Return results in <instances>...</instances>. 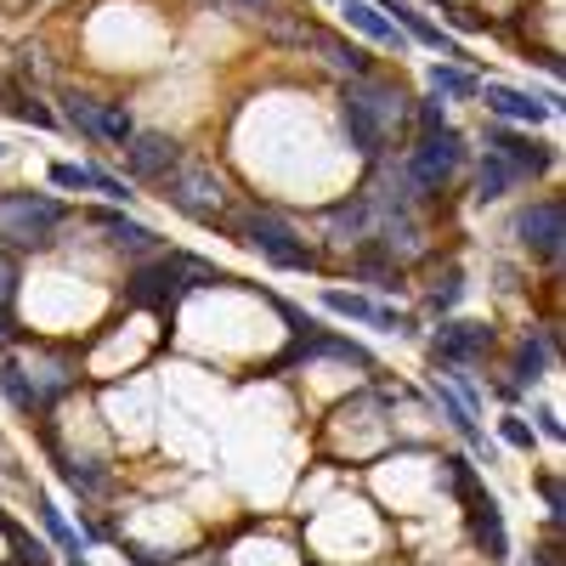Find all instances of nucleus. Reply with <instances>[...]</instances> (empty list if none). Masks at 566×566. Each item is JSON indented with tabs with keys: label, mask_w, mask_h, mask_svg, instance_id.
I'll return each mask as SVG.
<instances>
[{
	"label": "nucleus",
	"mask_w": 566,
	"mask_h": 566,
	"mask_svg": "<svg viewBox=\"0 0 566 566\" xmlns=\"http://www.w3.org/2000/svg\"><path fill=\"white\" fill-rule=\"evenodd\" d=\"M538 419H544V437H549V442H560V437H566V424H560V413H555V408H538Z\"/></svg>",
	"instance_id": "2f4dec72"
},
{
	"label": "nucleus",
	"mask_w": 566,
	"mask_h": 566,
	"mask_svg": "<svg viewBox=\"0 0 566 566\" xmlns=\"http://www.w3.org/2000/svg\"><path fill=\"white\" fill-rule=\"evenodd\" d=\"M515 239L527 244V255H538L544 266H555V261H560V239H566V210H560V199H538L533 210L515 216Z\"/></svg>",
	"instance_id": "0eeeda50"
},
{
	"label": "nucleus",
	"mask_w": 566,
	"mask_h": 566,
	"mask_svg": "<svg viewBox=\"0 0 566 566\" xmlns=\"http://www.w3.org/2000/svg\"><path fill=\"white\" fill-rule=\"evenodd\" d=\"M119 154H125V170H130L136 181H165V176L181 165L176 136H165V130H136Z\"/></svg>",
	"instance_id": "6e6552de"
},
{
	"label": "nucleus",
	"mask_w": 566,
	"mask_h": 566,
	"mask_svg": "<svg viewBox=\"0 0 566 566\" xmlns=\"http://www.w3.org/2000/svg\"><path fill=\"white\" fill-rule=\"evenodd\" d=\"M136 136V119L125 103H97V142H114V148H125V142Z\"/></svg>",
	"instance_id": "5701e85b"
},
{
	"label": "nucleus",
	"mask_w": 566,
	"mask_h": 566,
	"mask_svg": "<svg viewBox=\"0 0 566 566\" xmlns=\"http://www.w3.org/2000/svg\"><path fill=\"white\" fill-rule=\"evenodd\" d=\"M63 476H69L74 493H103L108 488V470L103 464H63Z\"/></svg>",
	"instance_id": "a878e982"
},
{
	"label": "nucleus",
	"mask_w": 566,
	"mask_h": 566,
	"mask_svg": "<svg viewBox=\"0 0 566 566\" xmlns=\"http://www.w3.org/2000/svg\"><path fill=\"white\" fill-rule=\"evenodd\" d=\"M0 159H7V148H0Z\"/></svg>",
	"instance_id": "58836bf2"
},
{
	"label": "nucleus",
	"mask_w": 566,
	"mask_h": 566,
	"mask_svg": "<svg viewBox=\"0 0 566 566\" xmlns=\"http://www.w3.org/2000/svg\"><path fill=\"white\" fill-rule=\"evenodd\" d=\"M488 154H493V159H504L515 176H549V170H555V154L544 148V142L515 136V130H504V125H493V130H488Z\"/></svg>",
	"instance_id": "1a4fd4ad"
},
{
	"label": "nucleus",
	"mask_w": 566,
	"mask_h": 566,
	"mask_svg": "<svg viewBox=\"0 0 566 566\" xmlns=\"http://www.w3.org/2000/svg\"><path fill=\"white\" fill-rule=\"evenodd\" d=\"M549 357H555V335H527V340H522V352H515V386L544 380Z\"/></svg>",
	"instance_id": "6ab92c4d"
},
{
	"label": "nucleus",
	"mask_w": 566,
	"mask_h": 566,
	"mask_svg": "<svg viewBox=\"0 0 566 566\" xmlns=\"http://www.w3.org/2000/svg\"><path fill=\"white\" fill-rule=\"evenodd\" d=\"M482 97H488V108L499 114V119H510V125H544L549 119V108L533 97V91H522V85H482Z\"/></svg>",
	"instance_id": "f8f14e48"
},
{
	"label": "nucleus",
	"mask_w": 566,
	"mask_h": 566,
	"mask_svg": "<svg viewBox=\"0 0 566 566\" xmlns=\"http://www.w3.org/2000/svg\"><path fill=\"white\" fill-rule=\"evenodd\" d=\"M34 510H40V522H45V533H52L57 544H69V549H80V538H74L69 527H63V515L52 510V499H34Z\"/></svg>",
	"instance_id": "c85d7f7f"
},
{
	"label": "nucleus",
	"mask_w": 566,
	"mask_h": 566,
	"mask_svg": "<svg viewBox=\"0 0 566 566\" xmlns=\"http://www.w3.org/2000/svg\"><path fill=\"white\" fill-rule=\"evenodd\" d=\"M431 91H437V97H476V91H482V80L470 74V69L437 63V69H431Z\"/></svg>",
	"instance_id": "b1692460"
},
{
	"label": "nucleus",
	"mask_w": 566,
	"mask_h": 566,
	"mask_svg": "<svg viewBox=\"0 0 566 566\" xmlns=\"http://www.w3.org/2000/svg\"><path fill=\"white\" fill-rule=\"evenodd\" d=\"M499 431H504L510 448H522V453H533V442H538V437H533V424H527L522 413H504V419H499Z\"/></svg>",
	"instance_id": "cd10ccee"
},
{
	"label": "nucleus",
	"mask_w": 566,
	"mask_h": 566,
	"mask_svg": "<svg viewBox=\"0 0 566 566\" xmlns=\"http://www.w3.org/2000/svg\"><path fill=\"white\" fill-rule=\"evenodd\" d=\"M431 397H437V408L448 413V424H453V431H459V437H464L470 448H476V453H488V459H493L488 437L476 431V408H470V402H464V397H459L453 386H442V380H431Z\"/></svg>",
	"instance_id": "f3484780"
},
{
	"label": "nucleus",
	"mask_w": 566,
	"mask_h": 566,
	"mask_svg": "<svg viewBox=\"0 0 566 566\" xmlns=\"http://www.w3.org/2000/svg\"><path fill=\"white\" fill-rule=\"evenodd\" d=\"M239 7H244V12H261V7H272V0H239Z\"/></svg>",
	"instance_id": "f704fd0d"
},
{
	"label": "nucleus",
	"mask_w": 566,
	"mask_h": 566,
	"mask_svg": "<svg viewBox=\"0 0 566 566\" xmlns=\"http://www.w3.org/2000/svg\"><path fill=\"white\" fill-rule=\"evenodd\" d=\"M205 283H232L227 272H216L210 261H199V255H148L136 272H130V283H125V301L130 306H148V312H176V301L187 295V290H205Z\"/></svg>",
	"instance_id": "f257e3e1"
},
{
	"label": "nucleus",
	"mask_w": 566,
	"mask_h": 566,
	"mask_svg": "<svg viewBox=\"0 0 566 566\" xmlns=\"http://www.w3.org/2000/svg\"><path fill=\"white\" fill-rule=\"evenodd\" d=\"M419 130H424V136H437V130H448V114H442L437 103H419Z\"/></svg>",
	"instance_id": "7c9ffc66"
},
{
	"label": "nucleus",
	"mask_w": 566,
	"mask_h": 566,
	"mask_svg": "<svg viewBox=\"0 0 566 566\" xmlns=\"http://www.w3.org/2000/svg\"><path fill=\"white\" fill-rule=\"evenodd\" d=\"M538 493L549 499V510H560V488H555V476H544V482H538Z\"/></svg>",
	"instance_id": "72a5a7b5"
},
{
	"label": "nucleus",
	"mask_w": 566,
	"mask_h": 566,
	"mask_svg": "<svg viewBox=\"0 0 566 566\" xmlns=\"http://www.w3.org/2000/svg\"><path fill=\"white\" fill-rule=\"evenodd\" d=\"M69 221L57 199H34V193H0V250H40L52 244V232Z\"/></svg>",
	"instance_id": "7ed1b4c3"
},
{
	"label": "nucleus",
	"mask_w": 566,
	"mask_h": 566,
	"mask_svg": "<svg viewBox=\"0 0 566 566\" xmlns=\"http://www.w3.org/2000/svg\"><path fill=\"white\" fill-rule=\"evenodd\" d=\"M165 205L199 227H216L221 221V176L210 165H176L165 176Z\"/></svg>",
	"instance_id": "39448f33"
},
{
	"label": "nucleus",
	"mask_w": 566,
	"mask_h": 566,
	"mask_svg": "<svg viewBox=\"0 0 566 566\" xmlns=\"http://www.w3.org/2000/svg\"><path fill=\"white\" fill-rule=\"evenodd\" d=\"M323 306L335 312V317H352V323H368V328H408L397 312L386 306H374L368 295H346V290H323Z\"/></svg>",
	"instance_id": "dca6fc26"
},
{
	"label": "nucleus",
	"mask_w": 566,
	"mask_h": 566,
	"mask_svg": "<svg viewBox=\"0 0 566 566\" xmlns=\"http://www.w3.org/2000/svg\"><path fill=\"white\" fill-rule=\"evenodd\" d=\"M0 391L12 397V408H23V413H40V397H34V386H29V368L7 363V368H0Z\"/></svg>",
	"instance_id": "393cba45"
},
{
	"label": "nucleus",
	"mask_w": 566,
	"mask_h": 566,
	"mask_svg": "<svg viewBox=\"0 0 566 566\" xmlns=\"http://www.w3.org/2000/svg\"><path fill=\"white\" fill-rule=\"evenodd\" d=\"M52 181H57V187H80V193H103V199H114V205H130V187H125L119 176L97 170V165H52Z\"/></svg>",
	"instance_id": "ddd939ff"
},
{
	"label": "nucleus",
	"mask_w": 566,
	"mask_h": 566,
	"mask_svg": "<svg viewBox=\"0 0 566 566\" xmlns=\"http://www.w3.org/2000/svg\"><path fill=\"white\" fill-rule=\"evenodd\" d=\"M408 119V97L391 85H380L374 74L346 85V130H352V148L363 159H380L391 148V130Z\"/></svg>",
	"instance_id": "f03ea898"
},
{
	"label": "nucleus",
	"mask_w": 566,
	"mask_h": 566,
	"mask_svg": "<svg viewBox=\"0 0 566 566\" xmlns=\"http://www.w3.org/2000/svg\"><path fill=\"white\" fill-rule=\"evenodd\" d=\"M7 346H12V312L0 306V352H7Z\"/></svg>",
	"instance_id": "473e14b6"
},
{
	"label": "nucleus",
	"mask_w": 566,
	"mask_h": 566,
	"mask_svg": "<svg viewBox=\"0 0 566 566\" xmlns=\"http://www.w3.org/2000/svg\"><path fill=\"white\" fill-rule=\"evenodd\" d=\"M91 221H97V227L108 232L119 255H136V261L159 255V232H154V227H142V221H130V216H119V210H97Z\"/></svg>",
	"instance_id": "9b49d317"
},
{
	"label": "nucleus",
	"mask_w": 566,
	"mask_h": 566,
	"mask_svg": "<svg viewBox=\"0 0 566 566\" xmlns=\"http://www.w3.org/2000/svg\"><path fill=\"white\" fill-rule=\"evenodd\" d=\"M317 52L335 63L340 74H352V80L368 74V52H363V45H352V40H340V34H323V29H317Z\"/></svg>",
	"instance_id": "412c9836"
},
{
	"label": "nucleus",
	"mask_w": 566,
	"mask_h": 566,
	"mask_svg": "<svg viewBox=\"0 0 566 566\" xmlns=\"http://www.w3.org/2000/svg\"><path fill=\"white\" fill-rule=\"evenodd\" d=\"M470 533H476V544L488 549V560H504L510 555V538H504V515L493 499L476 493V504H470Z\"/></svg>",
	"instance_id": "a211bd4d"
},
{
	"label": "nucleus",
	"mask_w": 566,
	"mask_h": 566,
	"mask_svg": "<svg viewBox=\"0 0 566 566\" xmlns=\"http://www.w3.org/2000/svg\"><path fill=\"white\" fill-rule=\"evenodd\" d=\"M453 301H459V272H448V277L437 283V290H431V306H437V312H448Z\"/></svg>",
	"instance_id": "c756f323"
},
{
	"label": "nucleus",
	"mask_w": 566,
	"mask_h": 566,
	"mask_svg": "<svg viewBox=\"0 0 566 566\" xmlns=\"http://www.w3.org/2000/svg\"><path fill=\"white\" fill-rule=\"evenodd\" d=\"M459 165H464V142H459V130L419 136L413 148H408V159H402V170H408V181L419 187V193H442Z\"/></svg>",
	"instance_id": "423d86ee"
},
{
	"label": "nucleus",
	"mask_w": 566,
	"mask_h": 566,
	"mask_svg": "<svg viewBox=\"0 0 566 566\" xmlns=\"http://www.w3.org/2000/svg\"><path fill=\"white\" fill-rule=\"evenodd\" d=\"M57 103H63V119H69L85 142H97V97H91V91L63 85V91H57Z\"/></svg>",
	"instance_id": "aec40b11"
},
{
	"label": "nucleus",
	"mask_w": 566,
	"mask_h": 566,
	"mask_svg": "<svg viewBox=\"0 0 566 566\" xmlns=\"http://www.w3.org/2000/svg\"><path fill=\"white\" fill-rule=\"evenodd\" d=\"M538 566H560V560H555V549H538Z\"/></svg>",
	"instance_id": "c9c22d12"
},
{
	"label": "nucleus",
	"mask_w": 566,
	"mask_h": 566,
	"mask_svg": "<svg viewBox=\"0 0 566 566\" xmlns=\"http://www.w3.org/2000/svg\"><path fill=\"white\" fill-rule=\"evenodd\" d=\"M239 244L255 250L261 261L283 266V272H306V266H317V255L306 250V239H301V232L283 221V216H272V210H250V216L239 221Z\"/></svg>",
	"instance_id": "20e7f679"
},
{
	"label": "nucleus",
	"mask_w": 566,
	"mask_h": 566,
	"mask_svg": "<svg viewBox=\"0 0 566 566\" xmlns=\"http://www.w3.org/2000/svg\"><path fill=\"white\" fill-rule=\"evenodd\" d=\"M0 533H12V522H7V515H0Z\"/></svg>",
	"instance_id": "4c0bfd02"
},
{
	"label": "nucleus",
	"mask_w": 566,
	"mask_h": 566,
	"mask_svg": "<svg viewBox=\"0 0 566 566\" xmlns=\"http://www.w3.org/2000/svg\"><path fill=\"white\" fill-rule=\"evenodd\" d=\"M488 346H493L488 323H442V335L431 340V357L442 368H470L476 357H488Z\"/></svg>",
	"instance_id": "9d476101"
},
{
	"label": "nucleus",
	"mask_w": 566,
	"mask_h": 566,
	"mask_svg": "<svg viewBox=\"0 0 566 566\" xmlns=\"http://www.w3.org/2000/svg\"><path fill=\"white\" fill-rule=\"evenodd\" d=\"M340 12H346V23H352L363 40H374V45H391V52H402V45H408V34H402L380 7H374V0H346Z\"/></svg>",
	"instance_id": "4468645a"
},
{
	"label": "nucleus",
	"mask_w": 566,
	"mask_h": 566,
	"mask_svg": "<svg viewBox=\"0 0 566 566\" xmlns=\"http://www.w3.org/2000/svg\"><path fill=\"white\" fill-rule=\"evenodd\" d=\"M374 7H380V12H386L397 29H408L419 45H437V52H459V45H453V40H448V34L431 23V18H424V12L413 7V0H374Z\"/></svg>",
	"instance_id": "2eb2a0df"
},
{
	"label": "nucleus",
	"mask_w": 566,
	"mask_h": 566,
	"mask_svg": "<svg viewBox=\"0 0 566 566\" xmlns=\"http://www.w3.org/2000/svg\"><path fill=\"white\" fill-rule=\"evenodd\" d=\"M357 272H363V277H374V290H391V283H397V261L374 255V250H363V255H357Z\"/></svg>",
	"instance_id": "bb28decb"
},
{
	"label": "nucleus",
	"mask_w": 566,
	"mask_h": 566,
	"mask_svg": "<svg viewBox=\"0 0 566 566\" xmlns=\"http://www.w3.org/2000/svg\"><path fill=\"white\" fill-rule=\"evenodd\" d=\"M69 566H91V560H85V555H80V549H74V555H69Z\"/></svg>",
	"instance_id": "e433bc0d"
},
{
	"label": "nucleus",
	"mask_w": 566,
	"mask_h": 566,
	"mask_svg": "<svg viewBox=\"0 0 566 566\" xmlns=\"http://www.w3.org/2000/svg\"><path fill=\"white\" fill-rule=\"evenodd\" d=\"M515 181H522V176H515L504 159H493V154H488V159H482V170H476V199H482V205H493V199H504V193H510Z\"/></svg>",
	"instance_id": "4be33fe9"
}]
</instances>
